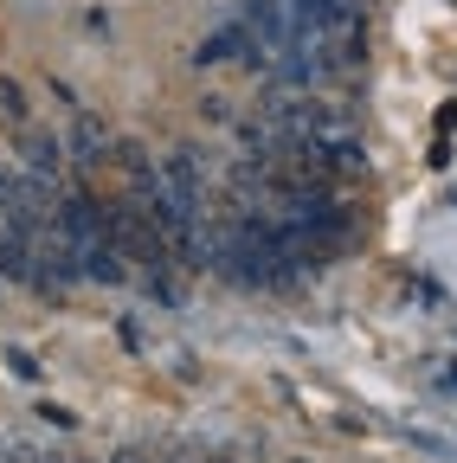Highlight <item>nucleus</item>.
I'll return each mask as SVG.
<instances>
[{
  "mask_svg": "<svg viewBox=\"0 0 457 463\" xmlns=\"http://www.w3.org/2000/svg\"><path fill=\"white\" fill-rule=\"evenodd\" d=\"M109 148V136H103V123H97V116H78V123H71V155H103Z\"/></svg>",
  "mask_w": 457,
  "mask_h": 463,
  "instance_id": "nucleus-2",
  "label": "nucleus"
},
{
  "mask_svg": "<svg viewBox=\"0 0 457 463\" xmlns=\"http://www.w3.org/2000/svg\"><path fill=\"white\" fill-rule=\"evenodd\" d=\"M20 161H26L33 174H59L65 155H59V142H52L45 129H26V136H20Z\"/></svg>",
  "mask_w": 457,
  "mask_h": 463,
  "instance_id": "nucleus-1",
  "label": "nucleus"
},
{
  "mask_svg": "<svg viewBox=\"0 0 457 463\" xmlns=\"http://www.w3.org/2000/svg\"><path fill=\"white\" fill-rule=\"evenodd\" d=\"M0 109H7L14 123H26V90H20L14 78H0Z\"/></svg>",
  "mask_w": 457,
  "mask_h": 463,
  "instance_id": "nucleus-3",
  "label": "nucleus"
}]
</instances>
